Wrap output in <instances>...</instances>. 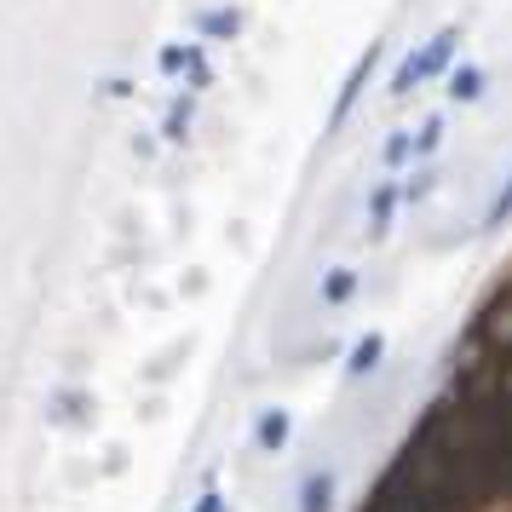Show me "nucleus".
Masks as SVG:
<instances>
[{
	"label": "nucleus",
	"instance_id": "obj_1",
	"mask_svg": "<svg viewBox=\"0 0 512 512\" xmlns=\"http://www.w3.org/2000/svg\"><path fill=\"white\" fill-rule=\"evenodd\" d=\"M357 512H512V288Z\"/></svg>",
	"mask_w": 512,
	"mask_h": 512
}]
</instances>
